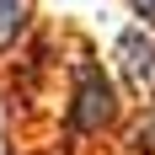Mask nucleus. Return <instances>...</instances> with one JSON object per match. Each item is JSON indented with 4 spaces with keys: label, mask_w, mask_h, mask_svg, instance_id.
Returning <instances> with one entry per match:
<instances>
[{
    "label": "nucleus",
    "mask_w": 155,
    "mask_h": 155,
    "mask_svg": "<svg viewBox=\"0 0 155 155\" xmlns=\"http://www.w3.org/2000/svg\"><path fill=\"white\" fill-rule=\"evenodd\" d=\"M38 32V0H0V64Z\"/></svg>",
    "instance_id": "nucleus-4"
},
{
    "label": "nucleus",
    "mask_w": 155,
    "mask_h": 155,
    "mask_svg": "<svg viewBox=\"0 0 155 155\" xmlns=\"http://www.w3.org/2000/svg\"><path fill=\"white\" fill-rule=\"evenodd\" d=\"M112 139L123 144V155H155V96L150 102H128Z\"/></svg>",
    "instance_id": "nucleus-3"
},
{
    "label": "nucleus",
    "mask_w": 155,
    "mask_h": 155,
    "mask_svg": "<svg viewBox=\"0 0 155 155\" xmlns=\"http://www.w3.org/2000/svg\"><path fill=\"white\" fill-rule=\"evenodd\" d=\"M128 11H134V21L155 27V0H128Z\"/></svg>",
    "instance_id": "nucleus-5"
},
{
    "label": "nucleus",
    "mask_w": 155,
    "mask_h": 155,
    "mask_svg": "<svg viewBox=\"0 0 155 155\" xmlns=\"http://www.w3.org/2000/svg\"><path fill=\"white\" fill-rule=\"evenodd\" d=\"M112 80L123 86L128 102H150L155 96V27L134 21L112 38Z\"/></svg>",
    "instance_id": "nucleus-2"
},
{
    "label": "nucleus",
    "mask_w": 155,
    "mask_h": 155,
    "mask_svg": "<svg viewBox=\"0 0 155 155\" xmlns=\"http://www.w3.org/2000/svg\"><path fill=\"white\" fill-rule=\"evenodd\" d=\"M128 112L123 86L112 80V70L96 59L91 43H75L70 59H59V123L70 144H96L112 139Z\"/></svg>",
    "instance_id": "nucleus-1"
}]
</instances>
